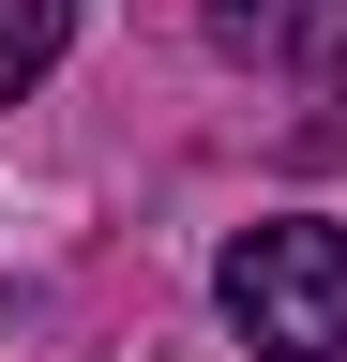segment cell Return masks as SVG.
I'll return each instance as SVG.
<instances>
[{
    "label": "cell",
    "instance_id": "2",
    "mask_svg": "<svg viewBox=\"0 0 347 362\" xmlns=\"http://www.w3.org/2000/svg\"><path fill=\"white\" fill-rule=\"evenodd\" d=\"M61 45H76V0H0V106H16V90H46Z\"/></svg>",
    "mask_w": 347,
    "mask_h": 362
},
{
    "label": "cell",
    "instance_id": "1",
    "mask_svg": "<svg viewBox=\"0 0 347 362\" xmlns=\"http://www.w3.org/2000/svg\"><path fill=\"white\" fill-rule=\"evenodd\" d=\"M211 302H227V332L257 362H347V226H317V211L242 226L227 272H211Z\"/></svg>",
    "mask_w": 347,
    "mask_h": 362
}]
</instances>
